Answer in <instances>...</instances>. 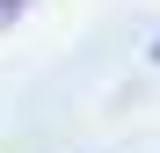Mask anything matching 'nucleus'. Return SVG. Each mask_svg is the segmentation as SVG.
I'll use <instances>...</instances> for the list:
<instances>
[{
	"instance_id": "obj_1",
	"label": "nucleus",
	"mask_w": 160,
	"mask_h": 153,
	"mask_svg": "<svg viewBox=\"0 0 160 153\" xmlns=\"http://www.w3.org/2000/svg\"><path fill=\"white\" fill-rule=\"evenodd\" d=\"M15 15H22V0H0V29H8V22H15Z\"/></svg>"
},
{
	"instance_id": "obj_2",
	"label": "nucleus",
	"mask_w": 160,
	"mask_h": 153,
	"mask_svg": "<svg viewBox=\"0 0 160 153\" xmlns=\"http://www.w3.org/2000/svg\"><path fill=\"white\" fill-rule=\"evenodd\" d=\"M153 66H160V37H153Z\"/></svg>"
}]
</instances>
